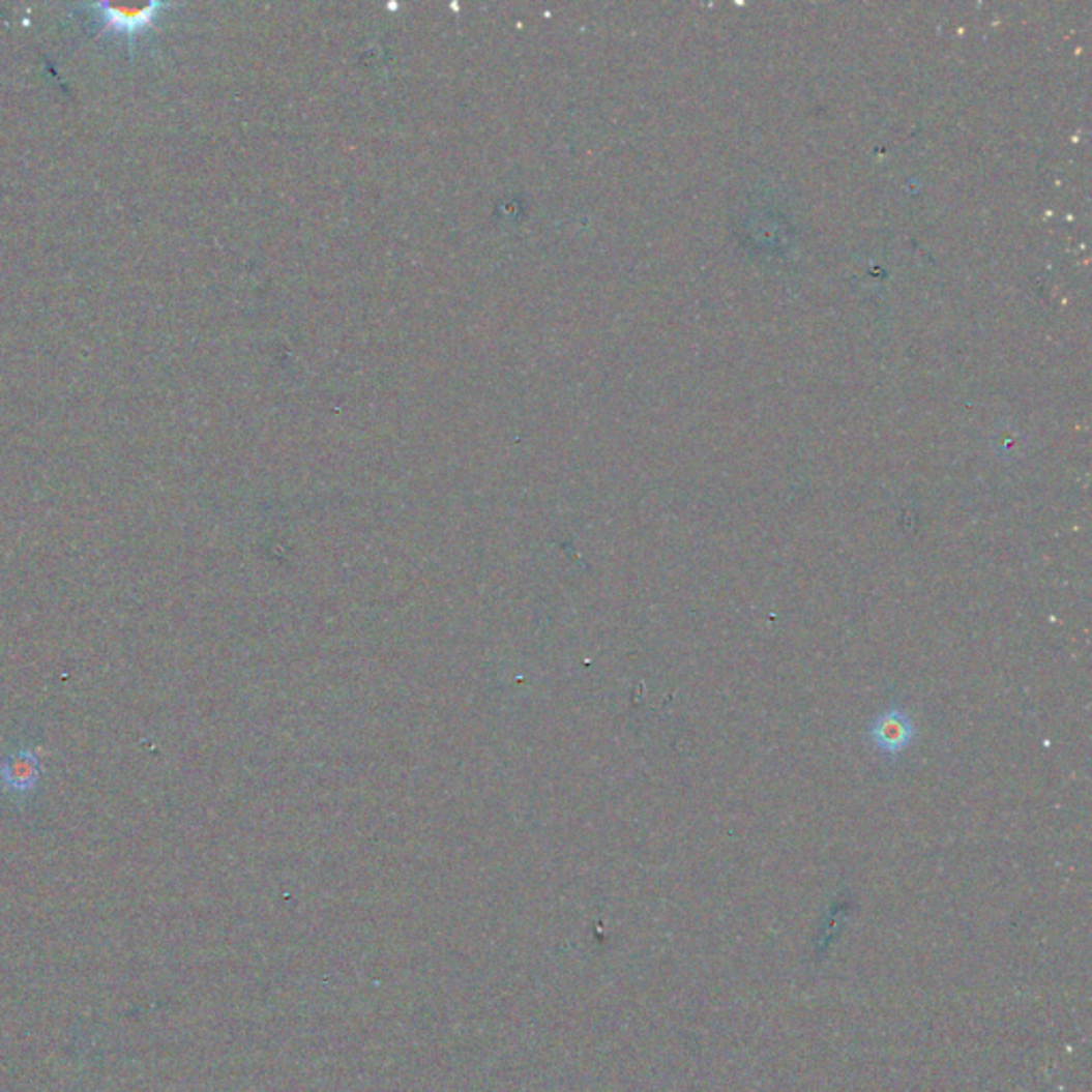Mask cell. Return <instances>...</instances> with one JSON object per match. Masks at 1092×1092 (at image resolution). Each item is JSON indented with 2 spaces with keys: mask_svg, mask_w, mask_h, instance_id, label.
Here are the masks:
<instances>
[{
  "mask_svg": "<svg viewBox=\"0 0 1092 1092\" xmlns=\"http://www.w3.org/2000/svg\"><path fill=\"white\" fill-rule=\"evenodd\" d=\"M167 5L150 3L144 7H116V5H88L86 11L92 13V20L96 22V30L105 34H116V37H124L128 41V48L135 50L137 37H141L156 20L158 13Z\"/></svg>",
  "mask_w": 1092,
  "mask_h": 1092,
  "instance_id": "cell-1",
  "label": "cell"
},
{
  "mask_svg": "<svg viewBox=\"0 0 1092 1092\" xmlns=\"http://www.w3.org/2000/svg\"><path fill=\"white\" fill-rule=\"evenodd\" d=\"M41 764L30 747L16 749L0 762V784L16 794H28L39 784Z\"/></svg>",
  "mask_w": 1092,
  "mask_h": 1092,
  "instance_id": "cell-2",
  "label": "cell"
},
{
  "mask_svg": "<svg viewBox=\"0 0 1092 1092\" xmlns=\"http://www.w3.org/2000/svg\"><path fill=\"white\" fill-rule=\"evenodd\" d=\"M911 734H913L911 721L907 719V715L898 711L884 713L870 728V736H873L875 745L890 754L907 747V743L911 741Z\"/></svg>",
  "mask_w": 1092,
  "mask_h": 1092,
  "instance_id": "cell-3",
  "label": "cell"
}]
</instances>
